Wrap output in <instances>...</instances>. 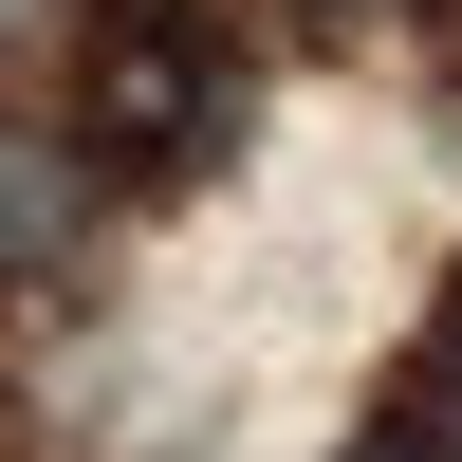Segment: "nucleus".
Returning a JSON list of instances; mask_svg holds the SVG:
<instances>
[{
  "instance_id": "nucleus-2",
  "label": "nucleus",
  "mask_w": 462,
  "mask_h": 462,
  "mask_svg": "<svg viewBox=\"0 0 462 462\" xmlns=\"http://www.w3.org/2000/svg\"><path fill=\"white\" fill-rule=\"evenodd\" d=\"M93 148L74 130H0V278H74V241H93Z\"/></svg>"
},
{
  "instance_id": "nucleus-4",
  "label": "nucleus",
  "mask_w": 462,
  "mask_h": 462,
  "mask_svg": "<svg viewBox=\"0 0 462 462\" xmlns=\"http://www.w3.org/2000/svg\"><path fill=\"white\" fill-rule=\"evenodd\" d=\"M426 407L462 426V296H444V333H426Z\"/></svg>"
},
{
  "instance_id": "nucleus-3",
  "label": "nucleus",
  "mask_w": 462,
  "mask_h": 462,
  "mask_svg": "<svg viewBox=\"0 0 462 462\" xmlns=\"http://www.w3.org/2000/svg\"><path fill=\"white\" fill-rule=\"evenodd\" d=\"M352 462H462V426H444V407H389V426H370Z\"/></svg>"
},
{
  "instance_id": "nucleus-1",
  "label": "nucleus",
  "mask_w": 462,
  "mask_h": 462,
  "mask_svg": "<svg viewBox=\"0 0 462 462\" xmlns=\"http://www.w3.org/2000/svg\"><path fill=\"white\" fill-rule=\"evenodd\" d=\"M241 111H259V74H241L222 0H111L93 19V93H74L93 185H204L241 148Z\"/></svg>"
},
{
  "instance_id": "nucleus-5",
  "label": "nucleus",
  "mask_w": 462,
  "mask_h": 462,
  "mask_svg": "<svg viewBox=\"0 0 462 462\" xmlns=\"http://www.w3.org/2000/svg\"><path fill=\"white\" fill-rule=\"evenodd\" d=\"M37 19H56V0H0V74H19V56H37Z\"/></svg>"
}]
</instances>
